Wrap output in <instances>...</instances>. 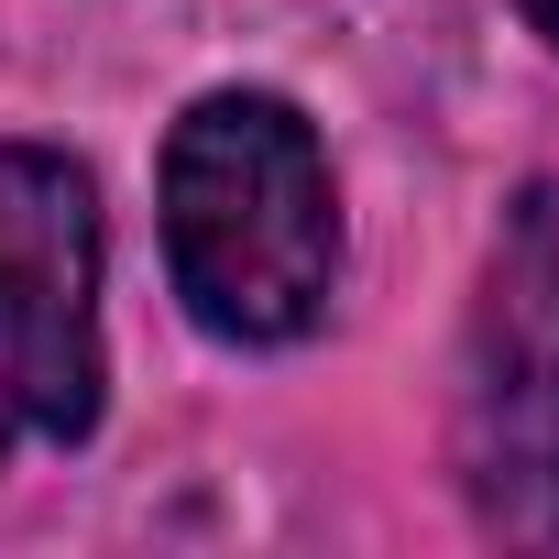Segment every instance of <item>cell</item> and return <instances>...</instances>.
<instances>
[{
  "mask_svg": "<svg viewBox=\"0 0 559 559\" xmlns=\"http://www.w3.org/2000/svg\"><path fill=\"white\" fill-rule=\"evenodd\" d=\"M472 493L504 537L559 548V187H537L493 252L472 330Z\"/></svg>",
  "mask_w": 559,
  "mask_h": 559,
  "instance_id": "3",
  "label": "cell"
},
{
  "mask_svg": "<svg viewBox=\"0 0 559 559\" xmlns=\"http://www.w3.org/2000/svg\"><path fill=\"white\" fill-rule=\"evenodd\" d=\"M165 263L176 297L209 341H308L341 274V209H330V165L319 132L263 99V88H219L176 121L165 143Z\"/></svg>",
  "mask_w": 559,
  "mask_h": 559,
  "instance_id": "1",
  "label": "cell"
},
{
  "mask_svg": "<svg viewBox=\"0 0 559 559\" xmlns=\"http://www.w3.org/2000/svg\"><path fill=\"white\" fill-rule=\"evenodd\" d=\"M99 417V187L0 143V450L88 439Z\"/></svg>",
  "mask_w": 559,
  "mask_h": 559,
  "instance_id": "2",
  "label": "cell"
},
{
  "mask_svg": "<svg viewBox=\"0 0 559 559\" xmlns=\"http://www.w3.org/2000/svg\"><path fill=\"white\" fill-rule=\"evenodd\" d=\"M526 23H537V34H548V45H559V0H526Z\"/></svg>",
  "mask_w": 559,
  "mask_h": 559,
  "instance_id": "4",
  "label": "cell"
}]
</instances>
